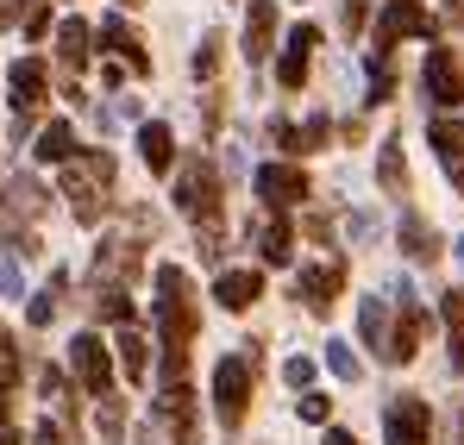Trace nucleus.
Instances as JSON below:
<instances>
[{
  "instance_id": "nucleus-1",
  "label": "nucleus",
  "mask_w": 464,
  "mask_h": 445,
  "mask_svg": "<svg viewBox=\"0 0 464 445\" xmlns=\"http://www.w3.org/2000/svg\"><path fill=\"white\" fill-rule=\"evenodd\" d=\"M157 339H163V389L182 382L188 371V339H195V295H188V276L176 264L157 270Z\"/></svg>"
},
{
  "instance_id": "nucleus-2",
  "label": "nucleus",
  "mask_w": 464,
  "mask_h": 445,
  "mask_svg": "<svg viewBox=\"0 0 464 445\" xmlns=\"http://www.w3.org/2000/svg\"><path fill=\"white\" fill-rule=\"evenodd\" d=\"M107 189H113V150H76L63 163V195H70V214L82 226L107 214Z\"/></svg>"
},
{
  "instance_id": "nucleus-3",
  "label": "nucleus",
  "mask_w": 464,
  "mask_h": 445,
  "mask_svg": "<svg viewBox=\"0 0 464 445\" xmlns=\"http://www.w3.org/2000/svg\"><path fill=\"white\" fill-rule=\"evenodd\" d=\"M176 208L195 226H220V176H214V163L188 157V163L176 169Z\"/></svg>"
},
{
  "instance_id": "nucleus-4",
  "label": "nucleus",
  "mask_w": 464,
  "mask_h": 445,
  "mask_svg": "<svg viewBox=\"0 0 464 445\" xmlns=\"http://www.w3.org/2000/svg\"><path fill=\"white\" fill-rule=\"evenodd\" d=\"M251 371H257V345L214 364V408H220V427H238V421H245V408H251Z\"/></svg>"
},
{
  "instance_id": "nucleus-5",
  "label": "nucleus",
  "mask_w": 464,
  "mask_h": 445,
  "mask_svg": "<svg viewBox=\"0 0 464 445\" xmlns=\"http://www.w3.org/2000/svg\"><path fill=\"white\" fill-rule=\"evenodd\" d=\"M401 38H433V13L420 6V0H389L383 6V19H377V57H389Z\"/></svg>"
},
{
  "instance_id": "nucleus-6",
  "label": "nucleus",
  "mask_w": 464,
  "mask_h": 445,
  "mask_svg": "<svg viewBox=\"0 0 464 445\" xmlns=\"http://www.w3.org/2000/svg\"><path fill=\"white\" fill-rule=\"evenodd\" d=\"M389 295H395V333H389V364H408V358L420 352L427 314H420V301H414V289H408V283H395Z\"/></svg>"
},
{
  "instance_id": "nucleus-7",
  "label": "nucleus",
  "mask_w": 464,
  "mask_h": 445,
  "mask_svg": "<svg viewBox=\"0 0 464 445\" xmlns=\"http://www.w3.org/2000/svg\"><path fill=\"white\" fill-rule=\"evenodd\" d=\"M70 364H76V382L88 389V395H113V358H107L101 333H76V345H70Z\"/></svg>"
},
{
  "instance_id": "nucleus-8",
  "label": "nucleus",
  "mask_w": 464,
  "mask_h": 445,
  "mask_svg": "<svg viewBox=\"0 0 464 445\" xmlns=\"http://www.w3.org/2000/svg\"><path fill=\"white\" fill-rule=\"evenodd\" d=\"M383 433H389V445H427V433H433L427 401L420 395H395L383 408Z\"/></svg>"
},
{
  "instance_id": "nucleus-9",
  "label": "nucleus",
  "mask_w": 464,
  "mask_h": 445,
  "mask_svg": "<svg viewBox=\"0 0 464 445\" xmlns=\"http://www.w3.org/2000/svg\"><path fill=\"white\" fill-rule=\"evenodd\" d=\"M157 421L169 427V445H201V427H195V389L188 382H169L157 395Z\"/></svg>"
},
{
  "instance_id": "nucleus-10",
  "label": "nucleus",
  "mask_w": 464,
  "mask_h": 445,
  "mask_svg": "<svg viewBox=\"0 0 464 445\" xmlns=\"http://www.w3.org/2000/svg\"><path fill=\"white\" fill-rule=\"evenodd\" d=\"M420 82H427V101H440V107H459V101H464V70H459V57H452L446 44H440V51H427Z\"/></svg>"
},
{
  "instance_id": "nucleus-11",
  "label": "nucleus",
  "mask_w": 464,
  "mask_h": 445,
  "mask_svg": "<svg viewBox=\"0 0 464 445\" xmlns=\"http://www.w3.org/2000/svg\"><path fill=\"white\" fill-rule=\"evenodd\" d=\"M339 289H345V264H339V257H326V264H308V270L295 276V295L308 301L314 314H326V307L339 301Z\"/></svg>"
},
{
  "instance_id": "nucleus-12",
  "label": "nucleus",
  "mask_w": 464,
  "mask_h": 445,
  "mask_svg": "<svg viewBox=\"0 0 464 445\" xmlns=\"http://www.w3.org/2000/svg\"><path fill=\"white\" fill-rule=\"evenodd\" d=\"M257 195H264V208H295V201H308V176L295 163H264L257 169Z\"/></svg>"
},
{
  "instance_id": "nucleus-13",
  "label": "nucleus",
  "mask_w": 464,
  "mask_h": 445,
  "mask_svg": "<svg viewBox=\"0 0 464 445\" xmlns=\"http://www.w3.org/2000/svg\"><path fill=\"white\" fill-rule=\"evenodd\" d=\"M6 82H13V107L32 113V107H44V94H51V63H44V57H19Z\"/></svg>"
},
{
  "instance_id": "nucleus-14",
  "label": "nucleus",
  "mask_w": 464,
  "mask_h": 445,
  "mask_svg": "<svg viewBox=\"0 0 464 445\" xmlns=\"http://www.w3.org/2000/svg\"><path fill=\"white\" fill-rule=\"evenodd\" d=\"M101 51H107L113 63H126V70L151 75V51L132 38V25H126V19H101Z\"/></svg>"
},
{
  "instance_id": "nucleus-15",
  "label": "nucleus",
  "mask_w": 464,
  "mask_h": 445,
  "mask_svg": "<svg viewBox=\"0 0 464 445\" xmlns=\"http://www.w3.org/2000/svg\"><path fill=\"white\" fill-rule=\"evenodd\" d=\"M314 44H320V32H314V25H295V32L283 38V57H276V82H283V88H302V82H308Z\"/></svg>"
},
{
  "instance_id": "nucleus-16",
  "label": "nucleus",
  "mask_w": 464,
  "mask_h": 445,
  "mask_svg": "<svg viewBox=\"0 0 464 445\" xmlns=\"http://www.w3.org/2000/svg\"><path fill=\"white\" fill-rule=\"evenodd\" d=\"M270 132H276V145L289 150V157H308V150H326V139H333V120H326V113H314V120H302V126L276 120Z\"/></svg>"
},
{
  "instance_id": "nucleus-17",
  "label": "nucleus",
  "mask_w": 464,
  "mask_h": 445,
  "mask_svg": "<svg viewBox=\"0 0 464 445\" xmlns=\"http://www.w3.org/2000/svg\"><path fill=\"white\" fill-rule=\"evenodd\" d=\"M270 51H276V0H251V13H245V57L264 63Z\"/></svg>"
},
{
  "instance_id": "nucleus-18",
  "label": "nucleus",
  "mask_w": 464,
  "mask_h": 445,
  "mask_svg": "<svg viewBox=\"0 0 464 445\" xmlns=\"http://www.w3.org/2000/svg\"><path fill=\"white\" fill-rule=\"evenodd\" d=\"M427 139H433V150H440V163H446L452 189L464 195V126H459V120H433V126H427Z\"/></svg>"
},
{
  "instance_id": "nucleus-19",
  "label": "nucleus",
  "mask_w": 464,
  "mask_h": 445,
  "mask_svg": "<svg viewBox=\"0 0 464 445\" xmlns=\"http://www.w3.org/2000/svg\"><path fill=\"white\" fill-rule=\"evenodd\" d=\"M257 295H264V276H257V270H220V283H214V301H220L227 314H245Z\"/></svg>"
},
{
  "instance_id": "nucleus-20",
  "label": "nucleus",
  "mask_w": 464,
  "mask_h": 445,
  "mask_svg": "<svg viewBox=\"0 0 464 445\" xmlns=\"http://www.w3.org/2000/svg\"><path fill=\"white\" fill-rule=\"evenodd\" d=\"M139 157H145V169H176V139H169V126L163 120H145L139 126Z\"/></svg>"
},
{
  "instance_id": "nucleus-21",
  "label": "nucleus",
  "mask_w": 464,
  "mask_h": 445,
  "mask_svg": "<svg viewBox=\"0 0 464 445\" xmlns=\"http://www.w3.org/2000/svg\"><path fill=\"white\" fill-rule=\"evenodd\" d=\"M132 270H139V238H107L101 257H94V276L120 283V276H132Z\"/></svg>"
},
{
  "instance_id": "nucleus-22",
  "label": "nucleus",
  "mask_w": 464,
  "mask_h": 445,
  "mask_svg": "<svg viewBox=\"0 0 464 445\" xmlns=\"http://www.w3.org/2000/svg\"><path fill=\"white\" fill-rule=\"evenodd\" d=\"M401 251H408L414 264H433V257H440V238H433V226L420 220V214H401Z\"/></svg>"
},
{
  "instance_id": "nucleus-23",
  "label": "nucleus",
  "mask_w": 464,
  "mask_h": 445,
  "mask_svg": "<svg viewBox=\"0 0 464 445\" xmlns=\"http://www.w3.org/2000/svg\"><path fill=\"white\" fill-rule=\"evenodd\" d=\"M358 333H364V345H377L389 358V301L383 295H364V307H358Z\"/></svg>"
},
{
  "instance_id": "nucleus-24",
  "label": "nucleus",
  "mask_w": 464,
  "mask_h": 445,
  "mask_svg": "<svg viewBox=\"0 0 464 445\" xmlns=\"http://www.w3.org/2000/svg\"><path fill=\"white\" fill-rule=\"evenodd\" d=\"M57 63L70 75L88 63V25H82V19H63V25H57Z\"/></svg>"
},
{
  "instance_id": "nucleus-25",
  "label": "nucleus",
  "mask_w": 464,
  "mask_h": 445,
  "mask_svg": "<svg viewBox=\"0 0 464 445\" xmlns=\"http://www.w3.org/2000/svg\"><path fill=\"white\" fill-rule=\"evenodd\" d=\"M377 182H383V195H408V163H401V139H383V150H377Z\"/></svg>"
},
{
  "instance_id": "nucleus-26",
  "label": "nucleus",
  "mask_w": 464,
  "mask_h": 445,
  "mask_svg": "<svg viewBox=\"0 0 464 445\" xmlns=\"http://www.w3.org/2000/svg\"><path fill=\"white\" fill-rule=\"evenodd\" d=\"M38 157H44V163H70V157H76V132H70V120H51V126H44V132H38Z\"/></svg>"
},
{
  "instance_id": "nucleus-27",
  "label": "nucleus",
  "mask_w": 464,
  "mask_h": 445,
  "mask_svg": "<svg viewBox=\"0 0 464 445\" xmlns=\"http://www.w3.org/2000/svg\"><path fill=\"white\" fill-rule=\"evenodd\" d=\"M289 245H295V232H289V220H283V214L257 226V251H264V264H289Z\"/></svg>"
},
{
  "instance_id": "nucleus-28",
  "label": "nucleus",
  "mask_w": 464,
  "mask_h": 445,
  "mask_svg": "<svg viewBox=\"0 0 464 445\" xmlns=\"http://www.w3.org/2000/svg\"><path fill=\"white\" fill-rule=\"evenodd\" d=\"M6 214H13V220H38V214H44V189H38L32 176H19V182L6 189Z\"/></svg>"
},
{
  "instance_id": "nucleus-29",
  "label": "nucleus",
  "mask_w": 464,
  "mask_h": 445,
  "mask_svg": "<svg viewBox=\"0 0 464 445\" xmlns=\"http://www.w3.org/2000/svg\"><path fill=\"white\" fill-rule=\"evenodd\" d=\"M120 364H126L132 382H145V376H151V352H145V339H139V333H120Z\"/></svg>"
},
{
  "instance_id": "nucleus-30",
  "label": "nucleus",
  "mask_w": 464,
  "mask_h": 445,
  "mask_svg": "<svg viewBox=\"0 0 464 445\" xmlns=\"http://www.w3.org/2000/svg\"><path fill=\"white\" fill-rule=\"evenodd\" d=\"M446 352H452V364H464V289H452L446 295Z\"/></svg>"
},
{
  "instance_id": "nucleus-31",
  "label": "nucleus",
  "mask_w": 464,
  "mask_h": 445,
  "mask_svg": "<svg viewBox=\"0 0 464 445\" xmlns=\"http://www.w3.org/2000/svg\"><path fill=\"white\" fill-rule=\"evenodd\" d=\"M25 295V264H19V251L13 245H0V301Z\"/></svg>"
},
{
  "instance_id": "nucleus-32",
  "label": "nucleus",
  "mask_w": 464,
  "mask_h": 445,
  "mask_svg": "<svg viewBox=\"0 0 464 445\" xmlns=\"http://www.w3.org/2000/svg\"><path fill=\"white\" fill-rule=\"evenodd\" d=\"M57 295H63V276H57L51 289H38V295H32V307H25V320H32V326H51V320H57Z\"/></svg>"
},
{
  "instance_id": "nucleus-33",
  "label": "nucleus",
  "mask_w": 464,
  "mask_h": 445,
  "mask_svg": "<svg viewBox=\"0 0 464 445\" xmlns=\"http://www.w3.org/2000/svg\"><path fill=\"white\" fill-rule=\"evenodd\" d=\"M326 371L339 376V382H358L364 364H358V352H352V345H339V339H333V345H326Z\"/></svg>"
},
{
  "instance_id": "nucleus-34",
  "label": "nucleus",
  "mask_w": 464,
  "mask_h": 445,
  "mask_svg": "<svg viewBox=\"0 0 464 445\" xmlns=\"http://www.w3.org/2000/svg\"><path fill=\"white\" fill-rule=\"evenodd\" d=\"M94 307H101V320H120V326L132 320V301H126V289H120V283H107V289L94 295Z\"/></svg>"
},
{
  "instance_id": "nucleus-35",
  "label": "nucleus",
  "mask_w": 464,
  "mask_h": 445,
  "mask_svg": "<svg viewBox=\"0 0 464 445\" xmlns=\"http://www.w3.org/2000/svg\"><path fill=\"white\" fill-rule=\"evenodd\" d=\"M395 94V70H389V57H371V107Z\"/></svg>"
},
{
  "instance_id": "nucleus-36",
  "label": "nucleus",
  "mask_w": 464,
  "mask_h": 445,
  "mask_svg": "<svg viewBox=\"0 0 464 445\" xmlns=\"http://www.w3.org/2000/svg\"><path fill=\"white\" fill-rule=\"evenodd\" d=\"M214 70H220V38H201V51H195V75L208 82Z\"/></svg>"
},
{
  "instance_id": "nucleus-37",
  "label": "nucleus",
  "mask_w": 464,
  "mask_h": 445,
  "mask_svg": "<svg viewBox=\"0 0 464 445\" xmlns=\"http://www.w3.org/2000/svg\"><path fill=\"white\" fill-rule=\"evenodd\" d=\"M101 440L107 445L120 440V401H113V395H101Z\"/></svg>"
},
{
  "instance_id": "nucleus-38",
  "label": "nucleus",
  "mask_w": 464,
  "mask_h": 445,
  "mask_svg": "<svg viewBox=\"0 0 464 445\" xmlns=\"http://www.w3.org/2000/svg\"><path fill=\"white\" fill-rule=\"evenodd\" d=\"M283 382H289V389H308L314 382V358H289V364H283Z\"/></svg>"
},
{
  "instance_id": "nucleus-39",
  "label": "nucleus",
  "mask_w": 464,
  "mask_h": 445,
  "mask_svg": "<svg viewBox=\"0 0 464 445\" xmlns=\"http://www.w3.org/2000/svg\"><path fill=\"white\" fill-rule=\"evenodd\" d=\"M326 408H333V401H326V395H302V421H314V427H320V421H326Z\"/></svg>"
},
{
  "instance_id": "nucleus-40",
  "label": "nucleus",
  "mask_w": 464,
  "mask_h": 445,
  "mask_svg": "<svg viewBox=\"0 0 464 445\" xmlns=\"http://www.w3.org/2000/svg\"><path fill=\"white\" fill-rule=\"evenodd\" d=\"M364 13H371V0H345V32H358V25H364Z\"/></svg>"
},
{
  "instance_id": "nucleus-41",
  "label": "nucleus",
  "mask_w": 464,
  "mask_h": 445,
  "mask_svg": "<svg viewBox=\"0 0 464 445\" xmlns=\"http://www.w3.org/2000/svg\"><path fill=\"white\" fill-rule=\"evenodd\" d=\"M44 25H51V13H44V6H32V13H25V32H32V38H44Z\"/></svg>"
},
{
  "instance_id": "nucleus-42",
  "label": "nucleus",
  "mask_w": 464,
  "mask_h": 445,
  "mask_svg": "<svg viewBox=\"0 0 464 445\" xmlns=\"http://www.w3.org/2000/svg\"><path fill=\"white\" fill-rule=\"evenodd\" d=\"M13 13H32V0H0V25H6Z\"/></svg>"
},
{
  "instance_id": "nucleus-43",
  "label": "nucleus",
  "mask_w": 464,
  "mask_h": 445,
  "mask_svg": "<svg viewBox=\"0 0 464 445\" xmlns=\"http://www.w3.org/2000/svg\"><path fill=\"white\" fill-rule=\"evenodd\" d=\"M326 445H358V440H352V433H339V427H333V433H326Z\"/></svg>"
},
{
  "instance_id": "nucleus-44",
  "label": "nucleus",
  "mask_w": 464,
  "mask_h": 445,
  "mask_svg": "<svg viewBox=\"0 0 464 445\" xmlns=\"http://www.w3.org/2000/svg\"><path fill=\"white\" fill-rule=\"evenodd\" d=\"M0 445H19V440H13V433H0Z\"/></svg>"
},
{
  "instance_id": "nucleus-45",
  "label": "nucleus",
  "mask_w": 464,
  "mask_h": 445,
  "mask_svg": "<svg viewBox=\"0 0 464 445\" xmlns=\"http://www.w3.org/2000/svg\"><path fill=\"white\" fill-rule=\"evenodd\" d=\"M452 245H459V264H464V238H452Z\"/></svg>"
},
{
  "instance_id": "nucleus-46",
  "label": "nucleus",
  "mask_w": 464,
  "mask_h": 445,
  "mask_svg": "<svg viewBox=\"0 0 464 445\" xmlns=\"http://www.w3.org/2000/svg\"><path fill=\"white\" fill-rule=\"evenodd\" d=\"M0 352H6V326H0Z\"/></svg>"
},
{
  "instance_id": "nucleus-47",
  "label": "nucleus",
  "mask_w": 464,
  "mask_h": 445,
  "mask_svg": "<svg viewBox=\"0 0 464 445\" xmlns=\"http://www.w3.org/2000/svg\"><path fill=\"white\" fill-rule=\"evenodd\" d=\"M120 6H139V0H120Z\"/></svg>"
}]
</instances>
